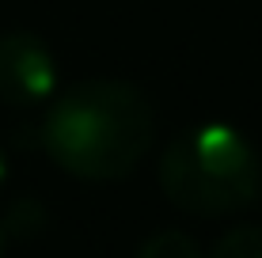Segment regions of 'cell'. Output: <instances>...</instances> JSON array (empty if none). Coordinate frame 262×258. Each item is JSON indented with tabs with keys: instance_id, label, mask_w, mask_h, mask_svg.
<instances>
[{
	"instance_id": "cell-1",
	"label": "cell",
	"mask_w": 262,
	"mask_h": 258,
	"mask_svg": "<svg viewBox=\"0 0 262 258\" xmlns=\"http://www.w3.org/2000/svg\"><path fill=\"white\" fill-rule=\"evenodd\" d=\"M156 114L125 80H84L57 95L42 122V148L61 171L84 182L125 179L148 152Z\"/></svg>"
},
{
	"instance_id": "cell-2",
	"label": "cell",
	"mask_w": 262,
	"mask_h": 258,
	"mask_svg": "<svg viewBox=\"0 0 262 258\" xmlns=\"http://www.w3.org/2000/svg\"><path fill=\"white\" fill-rule=\"evenodd\" d=\"M164 198L190 217L243 213L262 190V167L251 140L224 122L183 129L156 167Z\"/></svg>"
},
{
	"instance_id": "cell-3",
	"label": "cell",
	"mask_w": 262,
	"mask_h": 258,
	"mask_svg": "<svg viewBox=\"0 0 262 258\" xmlns=\"http://www.w3.org/2000/svg\"><path fill=\"white\" fill-rule=\"evenodd\" d=\"M57 91V57L31 31L0 34V103L38 106Z\"/></svg>"
},
{
	"instance_id": "cell-4",
	"label": "cell",
	"mask_w": 262,
	"mask_h": 258,
	"mask_svg": "<svg viewBox=\"0 0 262 258\" xmlns=\"http://www.w3.org/2000/svg\"><path fill=\"white\" fill-rule=\"evenodd\" d=\"M137 258H205V254H202L194 236L167 228V232H156V236L144 239L137 247Z\"/></svg>"
},
{
	"instance_id": "cell-5",
	"label": "cell",
	"mask_w": 262,
	"mask_h": 258,
	"mask_svg": "<svg viewBox=\"0 0 262 258\" xmlns=\"http://www.w3.org/2000/svg\"><path fill=\"white\" fill-rule=\"evenodd\" d=\"M209 258H262V224H236L216 239Z\"/></svg>"
},
{
	"instance_id": "cell-6",
	"label": "cell",
	"mask_w": 262,
	"mask_h": 258,
	"mask_svg": "<svg viewBox=\"0 0 262 258\" xmlns=\"http://www.w3.org/2000/svg\"><path fill=\"white\" fill-rule=\"evenodd\" d=\"M4 228H8L12 236H34V232H42V228H46V209H42L34 198H23V201H15V205H12Z\"/></svg>"
},
{
	"instance_id": "cell-7",
	"label": "cell",
	"mask_w": 262,
	"mask_h": 258,
	"mask_svg": "<svg viewBox=\"0 0 262 258\" xmlns=\"http://www.w3.org/2000/svg\"><path fill=\"white\" fill-rule=\"evenodd\" d=\"M4 179H8V156H4V148H0V186H4Z\"/></svg>"
},
{
	"instance_id": "cell-8",
	"label": "cell",
	"mask_w": 262,
	"mask_h": 258,
	"mask_svg": "<svg viewBox=\"0 0 262 258\" xmlns=\"http://www.w3.org/2000/svg\"><path fill=\"white\" fill-rule=\"evenodd\" d=\"M4 243H8V228H4V220H0V258H4Z\"/></svg>"
}]
</instances>
